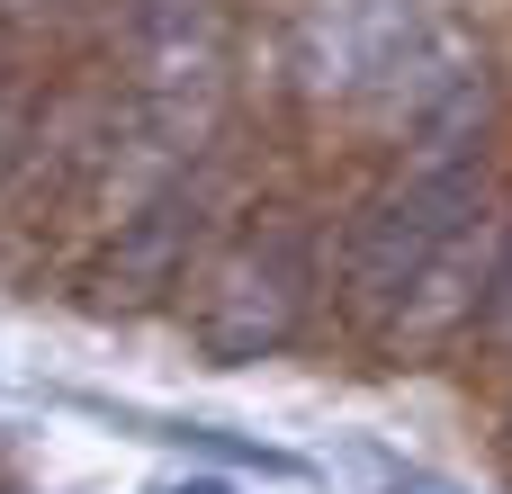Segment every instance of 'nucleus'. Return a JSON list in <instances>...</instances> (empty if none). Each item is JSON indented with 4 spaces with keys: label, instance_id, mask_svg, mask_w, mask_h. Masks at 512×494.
I'll return each instance as SVG.
<instances>
[{
    "label": "nucleus",
    "instance_id": "9b49d317",
    "mask_svg": "<svg viewBox=\"0 0 512 494\" xmlns=\"http://www.w3.org/2000/svg\"><path fill=\"white\" fill-rule=\"evenodd\" d=\"M0 494H9V486H0Z\"/></svg>",
    "mask_w": 512,
    "mask_h": 494
},
{
    "label": "nucleus",
    "instance_id": "6e6552de",
    "mask_svg": "<svg viewBox=\"0 0 512 494\" xmlns=\"http://www.w3.org/2000/svg\"><path fill=\"white\" fill-rule=\"evenodd\" d=\"M387 486H396V494H450V486H432V477H414V468H396Z\"/></svg>",
    "mask_w": 512,
    "mask_h": 494
},
{
    "label": "nucleus",
    "instance_id": "0eeeda50",
    "mask_svg": "<svg viewBox=\"0 0 512 494\" xmlns=\"http://www.w3.org/2000/svg\"><path fill=\"white\" fill-rule=\"evenodd\" d=\"M27 135H36V126H27V99L9 90V99H0V198H9V180L27 171Z\"/></svg>",
    "mask_w": 512,
    "mask_h": 494
},
{
    "label": "nucleus",
    "instance_id": "f03ea898",
    "mask_svg": "<svg viewBox=\"0 0 512 494\" xmlns=\"http://www.w3.org/2000/svg\"><path fill=\"white\" fill-rule=\"evenodd\" d=\"M306 315H315V225L270 207L207 252L189 297V342L216 369H252V360H279L306 333Z\"/></svg>",
    "mask_w": 512,
    "mask_h": 494
},
{
    "label": "nucleus",
    "instance_id": "20e7f679",
    "mask_svg": "<svg viewBox=\"0 0 512 494\" xmlns=\"http://www.w3.org/2000/svg\"><path fill=\"white\" fill-rule=\"evenodd\" d=\"M216 207H225V162H198V171L180 162L162 189L135 198V216H117V243L99 252L90 297H99V306H144V297H162V288L189 270V252L207 243Z\"/></svg>",
    "mask_w": 512,
    "mask_h": 494
},
{
    "label": "nucleus",
    "instance_id": "7ed1b4c3",
    "mask_svg": "<svg viewBox=\"0 0 512 494\" xmlns=\"http://www.w3.org/2000/svg\"><path fill=\"white\" fill-rule=\"evenodd\" d=\"M234 63V18L225 0H126V126L135 144H162L171 162L198 153L216 126Z\"/></svg>",
    "mask_w": 512,
    "mask_h": 494
},
{
    "label": "nucleus",
    "instance_id": "423d86ee",
    "mask_svg": "<svg viewBox=\"0 0 512 494\" xmlns=\"http://www.w3.org/2000/svg\"><path fill=\"white\" fill-rule=\"evenodd\" d=\"M477 333H486L495 351H512V225H504V243H495V279H486V306H477Z\"/></svg>",
    "mask_w": 512,
    "mask_h": 494
},
{
    "label": "nucleus",
    "instance_id": "9d476101",
    "mask_svg": "<svg viewBox=\"0 0 512 494\" xmlns=\"http://www.w3.org/2000/svg\"><path fill=\"white\" fill-rule=\"evenodd\" d=\"M504 459H512V405H504Z\"/></svg>",
    "mask_w": 512,
    "mask_h": 494
},
{
    "label": "nucleus",
    "instance_id": "39448f33",
    "mask_svg": "<svg viewBox=\"0 0 512 494\" xmlns=\"http://www.w3.org/2000/svg\"><path fill=\"white\" fill-rule=\"evenodd\" d=\"M153 441H171V450H207V459H225V468L297 477V459H288V450H270V441H234V432H216V423H153Z\"/></svg>",
    "mask_w": 512,
    "mask_h": 494
},
{
    "label": "nucleus",
    "instance_id": "1a4fd4ad",
    "mask_svg": "<svg viewBox=\"0 0 512 494\" xmlns=\"http://www.w3.org/2000/svg\"><path fill=\"white\" fill-rule=\"evenodd\" d=\"M153 494H234L225 477H189V486H153Z\"/></svg>",
    "mask_w": 512,
    "mask_h": 494
},
{
    "label": "nucleus",
    "instance_id": "f257e3e1",
    "mask_svg": "<svg viewBox=\"0 0 512 494\" xmlns=\"http://www.w3.org/2000/svg\"><path fill=\"white\" fill-rule=\"evenodd\" d=\"M486 171L405 162L342 234V306L396 351H432L486 306Z\"/></svg>",
    "mask_w": 512,
    "mask_h": 494
}]
</instances>
